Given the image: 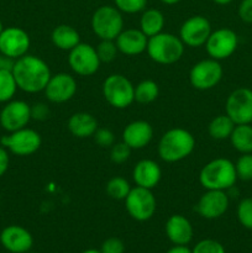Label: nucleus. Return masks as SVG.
Segmentation results:
<instances>
[{
	"label": "nucleus",
	"mask_w": 252,
	"mask_h": 253,
	"mask_svg": "<svg viewBox=\"0 0 252 253\" xmlns=\"http://www.w3.org/2000/svg\"><path fill=\"white\" fill-rule=\"evenodd\" d=\"M11 72L17 88L31 94L44 90L52 76L46 62L32 54L17 58Z\"/></svg>",
	"instance_id": "1"
},
{
	"label": "nucleus",
	"mask_w": 252,
	"mask_h": 253,
	"mask_svg": "<svg viewBox=\"0 0 252 253\" xmlns=\"http://www.w3.org/2000/svg\"><path fill=\"white\" fill-rule=\"evenodd\" d=\"M195 147V140L184 128H170L158 142V155L165 162L174 163L187 158Z\"/></svg>",
	"instance_id": "2"
},
{
	"label": "nucleus",
	"mask_w": 252,
	"mask_h": 253,
	"mask_svg": "<svg viewBox=\"0 0 252 253\" xmlns=\"http://www.w3.org/2000/svg\"><path fill=\"white\" fill-rule=\"evenodd\" d=\"M237 179L235 165L226 158H216L202 168L199 182L207 190H226L235 185Z\"/></svg>",
	"instance_id": "3"
},
{
	"label": "nucleus",
	"mask_w": 252,
	"mask_h": 253,
	"mask_svg": "<svg viewBox=\"0 0 252 253\" xmlns=\"http://www.w3.org/2000/svg\"><path fill=\"white\" fill-rule=\"evenodd\" d=\"M146 51L156 63L173 64L182 58L184 53V43L175 35L160 32L155 36L148 37Z\"/></svg>",
	"instance_id": "4"
},
{
	"label": "nucleus",
	"mask_w": 252,
	"mask_h": 253,
	"mask_svg": "<svg viewBox=\"0 0 252 253\" xmlns=\"http://www.w3.org/2000/svg\"><path fill=\"white\" fill-rule=\"evenodd\" d=\"M91 29L100 40H115L124 30V19L116 6L103 5L91 16Z\"/></svg>",
	"instance_id": "5"
},
{
	"label": "nucleus",
	"mask_w": 252,
	"mask_h": 253,
	"mask_svg": "<svg viewBox=\"0 0 252 253\" xmlns=\"http://www.w3.org/2000/svg\"><path fill=\"white\" fill-rule=\"evenodd\" d=\"M103 95L115 109H125L135 101V86L123 74H111L103 83Z\"/></svg>",
	"instance_id": "6"
},
{
	"label": "nucleus",
	"mask_w": 252,
	"mask_h": 253,
	"mask_svg": "<svg viewBox=\"0 0 252 253\" xmlns=\"http://www.w3.org/2000/svg\"><path fill=\"white\" fill-rule=\"evenodd\" d=\"M125 207L128 215L137 221H147L155 215L157 202L152 190L137 187L131 188L125 199Z\"/></svg>",
	"instance_id": "7"
},
{
	"label": "nucleus",
	"mask_w": 252,
	"mask_h": 253,
	"mask_svg": "<svg viewBox=\"0 0 252 253\" xmlns=\"http://www.w3.org/2000/svg\"><path fill=\"white\" fill-rule=\"evenodd\" d=\"M0 143L2 147L9 150L14 155L30 156L41 147L42 140L37 131L24 127L10 132L6 136H2Z\"/></svg>",
	"instance_id": "8"
},
{
	"label": "nucleus",
	"mask_w": 252,
	"mask_h": 253,
	"mask_svg": "<svg viewBox=\"0 0 252 253\" xmlns=\"http://www.w3.org/2000/svg\"><path fill=\"white\" fill-rule=\"evenodd\" d=\"M222 78V67L216 59H203L192 67L189 82L198 90H209L216 86Z\"/></svg>",
	"instance_id": "9"
},
{
	"label": "nucleus",
	"mask_w": 252,
	"mask_h": 253,
	"mask_svg": "<svg viewBox=\"0 0 252 253\" xmlns=\"http://www.w3.org/2000/svg\"><path fill=\"white\" fill-rule=\"evenodd\" d=\"M69 67L78 76L88 77L96 73L100 67L96 49L89 43H79L69 51L68 56Z\"/></svg>",
	"instance_id": "10"
},
{
	"label": "nucleus",
	"mask_w": 252,
	"mask_h": 253,
	"mask_svg": "<svg viewBox=\"0 0 252 253\" xmlns=\"http://www.w3.org/2000/svg\"><path fill=\"white\" fill-rule=\"evenodd\" d=\"M226 115L235 125L252 123V90L239 88L232 91L226 100Z\"/></svg>",
	"instance_id": "11"
},
{
	"label": "nucleus",
	"mask_w": 252,
	"mask_h": 253,
	"mask_svg": "<svg viewBox=\"0 0 252 253\" xmlns=\"http://www.w3.org/2000/svg\"><path fill=\"white\" fill-rule=\"evenodd\" d=\"M31 120V106L22 100H10L0 111V125L7 132L26 127Z\"/></svg>",
	"instance_id": "12"
},
{
	"label": "nucleus",
	"mask_w": 252,
	"mask_h": 253,
	"mask_svg": "<svg viewBox=\"0 0 252 253\" xmlns=\"http://www.w3.org/2000/svg\"><path fill=\"white\" fill-rule=\"evenodd\" d=\"M237 43L239 39L232 30L219 29L210 34L209 39L205 42V48L212 59L221 61L236 51Z\"/></svg>",
	"instance_id": "13"
},
{
	"label": "nucleus",
	"mask_w": 252,
	"mask_h": 253,
	"mask_svg": "<svg viewBox=\"0 0 252 253\" xmlns=\"http://www.w3.org/2000/svg\"><path fill=\"white\" fill-rule=\"evenodd\" d=\"M211 34V25L207 17L195 15L183 22L179 30V39L185 46L200 47L205 44Z\"/></svg>",
	"instance_id": "14"
},
{
	"label": "nucleus",
	"mask_w": 252,
	"mask_h": 253,
	"mask_svg": "<svg viewBox=\"0 0 252 253\" xmlns=\"http://www.w3.org/2000/svg\"><path fill=\"white\" fill-rule=\"evenodd\" d=\"M30 48V36L20 27H6L0 34V53L17 59L27 54Z\"/></svg>",
	"instance_id": "15"
},
{
	"label": "nucleus",
	"mask_w": 252,
	"mask_h": 253,
	"mask_svg": "<svg viewBox=\"0 0 252 253\" xmlns=\"http://www.w3.org/2000/svg\"><path fill=\"white\" fill-rule=\"evenodd\" d=\"M229 197L225 190H208L200 197L194 210L205 219H217L226 212Z\"/></svg>",
	"instance_id": "16"
},
{
	"label": "nucleus",
	"mask_w": 252,
	"mask_h": 253,
	"mask_svg": "<svg viewBox=\"0 0 252 253\" xmlns=\"http://www.w3.org/2000/svg\"><path fill=\"white\" fill-rule=\"evenodd\" d=\"M77 93V82L71 74L68 73H57L51 76L46 88L44 94L51 103L62 104L71 100Z\"/></svg>",
	"instance_id": "17"
},
{
	"label": "nucleus",
	"mask_w": 252,
	"mask_h": 253,
	"mask_svg": "<svg viewBox=\"0 0 252 253\" xmlns=\"http://www.w3.org/2000/svg\"><path fill=\"white\" fill-rule=\"evenodd\" d=\"M0 242L11 253H25L30 251L34 245L32 235L25 227L10 225L0 234Z\"/></svg>",
	"instance_id": "18"
},
{
	"label": "nucleus",
	"mask_w": 252,
	"mask_h": 253,
	"mask_svg": "<svg viewBox=\"0 0 252 253\" xmlns=\"http://www.w3.org/2000/svg\"><path fill=\"white\" fill-rule=\"evenodd\" d=\"M153 137V128L150 123L136 120L128 124L123 132V141L131 150H141L151 142Z\"/></svg>",
	"instance_id": "19"
},
{
	"label": "nucleus",
	"mask_w": 252,
	"mask_h": 253,
	"mask_svg": "<svg viewBox=\"0 0 252 253\" xmlns=\"http://www.w3.org/2000/svg\"><path fill=\"white\" fill-rule=\"evenodd\" d=\"M148 37L141 30H123L115 39L116 47L126 56H137L147 48Z\"/></svg>",
	"instance_id": "20"
},
{
	"label": "nucleus",
	"mask_w": 252,
	"mask_h": 253,
	"mask_svg": "<svg viewBox=\"0 0 252 253\" xmlns=\"http://www.w3.org/2000/svg\"><path fill=\"white\" fill-rule=\"evenodd\" d=\"M162 177V170L157 162L152 160H141L132 170L133 182L137 187L151 189L157 187Z\"/></svg>",
	"instance_id": "21"
},
{
	"label": "nucleus",
	"mask_w": 252,
	"mask_h": 253,
	"mask_svg": "<svg viewBox=\"0 0 252 253\" xmlns=\"http://www.w3.org/2000/svg\"><path fill=\"white\" fill-rule=\"evenodd\" d=\"M166 235L172 244L185 246L193 239V226L183 215H172L166 222Z\"/></svg>",
	"instance_id": "22"
},
{
	"label": "nucleus",
	"mask_w": 252,
	"mask_h": 253,
	"mask_svg": "<svg viewBox=\"0 0 252 253\" xmlns=\"http://www.w3.org/2000/svg\"><path fill=\"white\" fill-rule=\"evenodd\" d=\"M68 130L78 138L91 137L98 130V121L89 113H76L69 118Z\"/></svg>",
	"instance_id": "23"
},
{
	"label": "nucleus",
	"mask_w": 252,
	"mask_h": 253,
	"mask_svg": "<svg viewBox=\"0 0 252 253\" xmlns=\"http://www.w3.org/2000/svg\"><path fill=\"white\" fill-rule=\"evenodd\" d=\"M52 43L59 49L63 51H71L77 44L81 43V36L79 32L74 27L69 25H58L54 27L51 35Z\"/></svg>",
	"instance_id": "24"
},
{
	"label": "nucleus",
	"mask_w": 252,
	"mask_h": 253,
	"mask_svg": "<svg viewBox=\"0 0 252 253\" xmlns=\"http://www.w3.org/2000/svg\"><path fill=\"white\" fill-rule=\"evenodd\" d=\"M165 27V16L157 9L143 10L142 16L140 19V30L147 37H152L155 35L162 32Z\"/></svg>",
	"instance_id": "25"
},
{
	"label": "nucleus",
	"mask_w": 252,
	"mask_h": 253,
	"mask_svg": "<svg viewBox=\"0 0 252 253\" xmlns=\"http://www.w3.org/2000/svg\"><path fill=\"white\" fill-rule=\"evenodd\" d=\"M231 145L235 150L241 153L252 152V126L250 124H242V125L235 126L231 136Z\"/></svg>",
	"instance_id": "26"
},
{
	"label": "nucleus",
	"mask_w": 252,
	"mask_h": 253,
	"mask_svg": "<svg viewBox=\"0 0 252 253\" xmlns=\"http://www.w3.org/2000/svg\"><path fill=\"white\" fill-rule=\"evenodd\" d=\"M235 123L227 115H219L210 121L208 131L214 140H225L230 138L235 128Z\"/></svg>",
	"instance_id": "27"
},
{
	"label": "nucleus",
	"mask_w": 252,
	"mask_h": 253,
	"mask_svg": "<svg viewBox=\"0 0 252 253\" xmlns=\"http://www.w3.org/2000/svg\"><path fill=\"white\" fill-rule=\"evenodd\" d=\"M160 94V88L156 82L151 79L140 82L135 86V101L140 104H150L157 99Z\"/></svg>",
	"instance_id": "28"
},
{
	"label": "nucleus",
	"mask_w": 252,
	"mask_h": 253,
	"mask_svg": "<svg viewBox=\"0 0 252 253\" xmlns=\"http://www.w3.org/2000/svg\"><path fill=\"white\" fill-rule=\"evenodd\" d=\"M106 194L114 200H125L130 193L131 187L123 177H114L106 183Z\"/></svg>",
	"instance_id": "29"
},
{
	"label": "nucleus",
	"mask_w": 252,
	"mask_h": 253,
	"mask_svg": "<svg viewBox=\"0 0 252 253\" xmlns=\"http://www.w3.org/2000/svg\"><path fill=\"white\" fill-rule=\"evenodd\" d=\"M17 84L11 71H0V103H7L14 98Z\"/></svg>",
	"instance_id": "30"
},
{
	"label": "nucleus",
	"mask_w": 252,
	"mask_h": 253,
	"mask_svg": "<svg viewBox=\"0 0 252 253\" xmlns=\"http://www.w3.org/2000/svg\"><path fill=\"white\" fill-rule=\"evenodd\" d=\"M114 41L115 40H101L100 43L96 46V53L101 63H109L116 58L119 49Z\"/></svg>",
	"instance_id": "31"
},
{
	"label": "nucleus",
	"mask_w": 252,
	"mask_h": 253,
	"mask_svg": "<svg viewBox=\"0 0 252 253\" xmlns=\"http://www.w3.org/2000/svg\"><path fill=\"white\" fill-rule=\"evenodd\" d=\"M237 178L242 180L252 179V155L251 153H244L241 157L237 160L235 165Z\"/></svg>",
	"instance_id": "32"
},
{
	"label": "nucleus",
	"mask_w": 252,
	"mask_h": 253,
	"mask_svg": "<svg viewBox=\"0 0 252 253\" xmlns=\"http://www.w3.org/2000/svg\"><path fill=\"white\" fill-rule=\"evenodd\" d=\"M237 217L242 226L252 230V198L241 200L237 207Z\"/></svg>",
	"instance_id": "33"
},
{
	"label": "nucleus",
	"mask_w": 252,
	"mask_h": 253,
	"mask_svg": "<svg viewBox=\"0 0 252 253\" xmlns=\"http://www.w3.org/2000/svg\"><path fill=\"white\" fill-rule=\"evenodd\" d=\"M110 148V160L113 163L121 165V163L126 162L130 158L131 148L124 141L123 142L114 143Z\"/></svg>",
	"instance_id": "34"
},
{
	"label": "nucleus",
	"mask_w": 252,
	"mask_h": 253,
	"mask_svg": "<svg viewBox=\"0 0 252 253\" xmlns=\"http://www.w3.org/2000/svg\"><path fill=\"white\" fill-rule=\"evenodd\" d=\"M114 1H115V6L121 12H126V14H136V12L143 11L147 5V0H114Z\"/></svg>",
	"instance_id": "35"
},
{
	"label": "nucleus",
	"mask_w": 252,
	"mask_h": 253,
	"mask_svg": "<svg viewBox=\"0 0 252 253\" xmlns=\"http://www.w3.org/2000/svg\"><path fill=\"white\" fill-rule=\"evenodd\" d=\"M192 253H225V249L220 242L207 239L198 242Z\"/></svg>",
	"instance_id": "36"
},
{
	"label": "nucleus",
	"mask_w": 252,
	"mask_h": 253,
	"mask_svg": "<svg viewBox=\"0 0 252 253\" xmlns=\"http://www.w3.org/2000/svg\"><path fill=\"white\" fill-rule=\"evenodd\" d=\"M94 141H95L96 145L101 148H108L115 143V135L113 133V131L109 130V128H99L95 131V133L93 135Z\"/></svg>",
	"instance_id": "37"
},
{
	"label": "nucleus",
	"mask_w": 252,
	"mask_h": 253,
	"mask_svg": "<svg viewBox=\"0 0 252 253\" xmlns=\"http://www.w3.org/2000/svg\"><path fill=\"white\" fill-rule=\"evenodd\" d=\"M101 253H124L125 245L118 237H110L101 245Z\"/></svg>",
	"instance_id": "38"
},
{
	"label": "nucleus",
	"mask_w": 252,
	"mask_h": 253,
	"mask_svg": "<svg viewBox=\"0 0 252 253\" xmlns=\"http://www.w3.org/2000/svg\"><path fill=\"white\" fill-rule=\"evenodd\" d=\"M240 19L247 24H252V0H242L239 6Z\"/></svg>",
	"instance_id": "39"
},
{
	"label": "nucleus",
	"mask_w": 252,
	"mask_h": 253,
	"mask_svg": "<svg viewBox=\"0 0 252 253\" xmlns=\"http://www.w3.org/2000/svg\"><path fill=\"white\" fill-rule=\"evenodd\" d=\"M48 115L49 110L46 104L39 103L31 106V119H35V120H44V119L48 118Z\"/></svg>",
	"instance_id": "40"
},
{
	"label": "nucleus",
	"mask_w": 252,
	"mask_h": 253,
	"mask_svg": "<svg viewBox=\"0 0 252 253\" xmlns=\"http://www.w3.org/2000/svg\"><path fill=\"white\" fill-rule=\"evenodd\" d=\"M9 163H10V158H9V153H7L6 148L0 146V177L6 173L7 168H9Z\"/></svg>",
	"instance_id": "41"
},
{
	"label": "nucleus",
	"mask_w": 252,
	"mask_h": 253,
	"mask_svg": "<svg viewBox=\"0 0 252 253\" xmlns=\"http://www.w3.org/2000/svg\"><path fill=\"white\" fill-rule=\"evenodd\" d=\"M15 61L16 59H12L5 54L0 53V71H12Z\"/></svg>",
	"instance_id": "42"
},
{
	"label": "nucleus",
	"mask_w": 252,
	"mask_h": 253,
	"mask_svg": "<svg viewBox=\"0 0 252 253\" xmlns=\"http://www.w3.org/2000/svg\"><path fill=\"white\" fill-rule=\"evenodd\" d=\"M166 253H192V251H190L187 246H179V245H175L174 247L168 250Z\"/></svg>",
	"instance_id": "43"
},
{
	"label": "nucleus",
	"mask_w": 252,
	"mask_h": 253,
	"mask_svg": "<svg viewBox=\"0 0 252 253\" xmlns=\"http://www.w3.org/2000/svg\"><path fill=\"white\" fill-rule=\"evenodd\" d=\"M212 1L217 5H227V4H230L232 0H212Z\"/></svg>",
	"instance_id": "44"
},
{
	"label": "nucleus",
	"mask_w": 252,
	"mask_h": 253,
	"mask_svg": "<svg viewBox=\"0 0 252 253\" xmlns=\"http://www.w3.org/2000/svg\"><path fill=\"white\" fill-rule=\"evenodd\" d=\"M161 1L166 5H174V4H178L180 0H161Z\"/></svg>",
	"instance_id": "45"
},
{
	"label": "nucleus",
	"mask_w": 252,
	"mask_h": 253,
	"mask_svg": "<svg viewBox=\"0 0 252 253\" xmlns=\"http://www.w3.org/2000/svg\"><path fill=\"white\" fill-rule=\"evenodd\" d=\"M82 253H101V251H98V250H86V251L82 252Z\"/></svg>",
	"instance_id": "46"
},
{
	"label": "nucleus",
	"mask_w": 252,
	"mask_h": 253,
	"mask_svg": "<svg viewBox=\"0 0 252 253\" xmlns=\"http://www.w3.org/2000/svg\"><path fill=\"white\" fill-rule=\"evenodd\" d=\"M2 30H4V26H2L1 20H0V34H1V32H2Z\"/></svg>",
	"instance_id": "47"
}]
</instances>
